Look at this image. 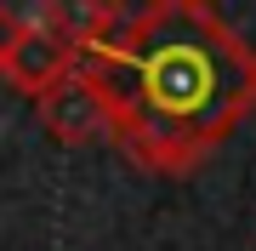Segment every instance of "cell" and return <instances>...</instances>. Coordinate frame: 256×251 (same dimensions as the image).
Wrapping results in <instances>:
<instances>
[{
    "label": "cell",
    "instance_id": "1",
    "mask_svg": "<svg viewBox=\"0 0 256 251\" xmlns=\"http://www.w3.org/2000/svg\"><path fill=\"white\" fill-rule=\"evenodd\" d=\"M80 69L108 109V143L160 177L200 171L256 114V46L200 0L114 12Z\"/></svg>",
    "mask_w": 256,
    "mask_h": 251
},
{
    "label": "cell",
    "instance_id": "2",
    "mask_svg": "<svg viewBox=\"0 0 256 251\" xmlns=\"http://www.w3.org/2000/svg\"><path fill=\"white\" fill-rule=\"evenodd\" d=\"M34 114H40V126H46V137L63 143V149L108 143V109H102L97 86H92V75H86L80 63H74L46 97H34Z\"/></svg>",
    "mask_w": 256,
    "mask_h": 251
}]
</instances>
